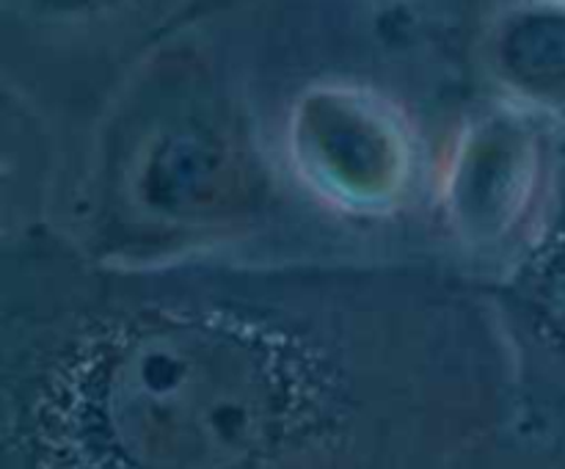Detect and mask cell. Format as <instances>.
Masks as SVG:
<instances>
[{"mask_svg":"<svg viewBox=\"0 0 565 469\" xmlns=\"http://www.w3.org/2000/svg\"><path fill=\"white\" fill-rule=\"evenodd\" d=\"M505 61L524 86L565 103V11L524 17L508 36Z\"/></svg>","mask_w":565,"mask_h":469,"instance_id":"cell-1","label":"cell"},{"mask_svg":"<svg viewBox=\"0 0 565 469\" xmlns=\"http://www.w3.org/2000/svg\"><path fill=\"white\" fill-rule=\"evenodd\" d=\"M53 3H61V6H86V3H97V0H53Z\"/></svg>","mask_w":565,"mask_h":469,"instance_id":"cell-2","label":"cell"}]
</instances>
